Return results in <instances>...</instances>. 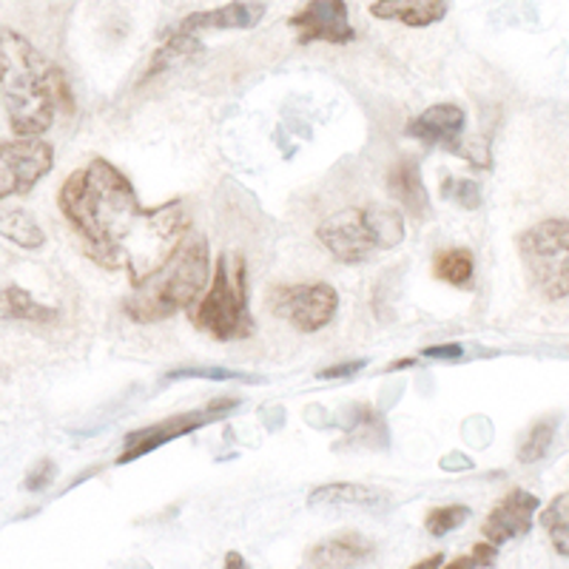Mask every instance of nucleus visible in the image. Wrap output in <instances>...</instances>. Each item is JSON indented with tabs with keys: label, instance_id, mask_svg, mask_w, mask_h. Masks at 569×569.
<instances>
[{
	"label": "nucleus",
	"instance_id": "2",
	"mask_svg": "<svg viewBox=\"0 0 569 569\" xmlns=\"http://www.w3.org/2000/svg\"><path fill=\"white\" fill-rule=\"evenodd\" d=\"M0 100L18 137H40L52 129L60 100L71 109L63 71L32 40L7 27H0Z\"/></svg>",
	"mask_w": 569,
	"mask_h": 569
},
{
	"label": "nucleus",
	"instance_id": "13",
	"mask_svg": "<svg viewBox=\"0 0 569 569\" xmlns=\"http://www.w3.org/2000/svg\"><path fill=\"white\" fill-rule=\"evenodd\" d=\"M373 556V541H368L359 532H339V536L328 538V541H319L308 558H305V567L317 569H348L359 567L368 558Z\"/></svg>",
	"mask_w": 569,
	"mask_h": 569
},
{
	"label": "nucleus",
	"instance_id": "14",
	"mask_svg": "<svg viewBox=\"0 0 569 569\" xmlns=\"http://www.w3.org/2000/svg\"><path fill=\"white\" fill-rule=\"evenodd\" d=\"M259 18H262V7L259 3L233 0L228 7L188 14L180 27H177V34H200L208 32V29H220V32H228V29H251Z\"/></svg>",
	"mask_w": 569,
	"mask_h": 569
},
{
	"label": "nucleus",
	"instance_id": "6",
	"mask_svg": "<svg viewBox=\"0 0 569 569\" xmlns=\"http://www.w3.org/2000/svg\"><path fill=\"white\" fill-rule=\"evenodd\" d=\"M518 253L538 291L552 302L569 299V220L550 217L518 237Z\"/></svg>",
	"mask_w": 569,
	"mask_h": 569
},
{
	"label": "nucleus",
	"instance_id": "15",
	"mask_svg": "<svg viewBox=\"0 0 569 569\" xmlns=\"http://www.w3.org/2000/svg\"><path fill=\"white\" fill-rule=\"evenodd\" d=\"M370 14L379 20H393L401 27H433L447 14V0H373Z\"/></svg>",
	"mask_w": 569,
	"mask_h": 569
},
{
	"label": "nucleus",
	"instance_id": "24",
	"mask_svg": "<svg viewBox=\"0 0 569 569\" xmlns=\"http://www.w3.org/2000/svg\"><path fill=\"white\" fill-rule=\"evenodd\" d=\"M169 379H213V382H228V379H242L248 385H257L259 379L246 373H237V370H226V368H188V370H174L169 373Z\"/></svg>",
	"mask_w": 569,
	"mask_h": 569
},
{
	"label": "nucleus",
	"instance_id": "27",
	"mask_svg": "<svg viewBox=\"0 0 569 569\" xmlns=\"http://www.w3.org/2000/svg\"><path fill=\"white\" fill-rule=\"evenodd\" d=\"M365 359H353V362L342 365H330V368L319 370V379H345V376H356L359 370H365Z\"/></svg>",
	"mask_w": 569,
	"mask_h": 569
},
{
	"label": "nucleus",
	"instance_id": "30",
	"mask_svg": "<svg viewBox=\"0 0 569 569\" xmlns=\"http://www.w3.org/2000/svg\"><path fill=\"white\" fill-rule=\"evenodd\" d=\"M237 563H240V567H242V558L237 556V552H231V556H228V567H237Z\"/></svg>",
	"mask_w": 569,
	"mask_h": 569
},
{
	"label": "nucleus",
	"instance_id": "5",
	"mask_svg": "<svg viewBox=\"0 0 569 569\" xmlns=\"http://www.w3.org/2000/svg\"><path fill=\"white\" fill-rule=\"evenodd\" d=\"M191 322L197 330L208 333L217 342H237V339L253 337L257 322L248 308V284H246V262L242 257H220L217 271L206 297L194 302Z\"/></svg>",
	"mask_w": 569,
	"mask_h": 569
},
{
	"label": "nucleus",
	"instance_id": "4",
	"mask_svg": "<svg viewBox=\"0 0 569 569\" xmlns=\"http://www.w3.org/2000/svg\"><path fill=\"white\" fill-rule=\"evenodd\" d=\"M317 240L342 266H362L373 253L401 246L405 217L385 206L345 208L317 228Z\"/></svg>",
	"mask_w": 569,
	"mask_h": 569
},
{
	"label": "nucleus",
	"instance_id": "3",
	"mask_svg": "<svg viewBox=\"0 0 569 569\" xmlns=\"http://www.w3.org/2000/svg\"><path fill=\"white\" fill-rule=\"evenodd\" d=\"M211 277V248L206 237H182L166 262L126 299V317L140 325H154L191 308L206 293Z\"/></svg>",
	"mask_w": 569,
	"mask_h": 569
},
{
	"label": "nucleus",
	"instance_id": "8",
	"mask_svg": "<svg viewBox=\"0 0 569 569\" xmlns=\"http://www.w3.org/2000/svg\"><path fill=\"white\" fill-rule=\"evenodd\" d=\"M54 166L52 142L40 137H18L0 142V202L27 197Z\"/></svg>",
	"mask_w": 569,
	"mask_h": 569
},
{
	"label": "nucleus",
	"instance_id": "9",
	"mask_svg": "<svg viewBox=\"0 0 569 569\" xmlns=\"http://www.w3.org/2000/svg\"><path fill=\"white\" fill-rule=\"evenodd\" d=\"M237 405H240L237 399L211 401L206 410H197V413L174 416V419H166V421H160V425L140 427V430H134V433L126 436V447H123V453H120V459H117V465H129V461L140 459V456L151 453V450H157V447H162V445H169V441L180 439V436L194 433L197 427L208 425V421H213L217 416L228 413V410H233Z\"/></svg>",
	"mask_w": 569,
	"mask_h": 569
},
{
	"label": "nucleus",
	"instance_id": "23",
	"mask_svg": "<svg viewBox=\"0 0 569 569\" xmlns=\"http://www.w3.org/2000/svg\"><path fill=\"white\" fill-rule=\"evenodd\" d=\"M467 518H470V507H461V505L436 507V510L427 512L425 530L430 532L433 538H441V536H447V532L459 530Z\"/></svg>",
	"mask_w": 569,
	"mask_h": 569
},
{
	"label": "nucleus",
	"instance_id": "12",
	"mask_svg": "<svg viewBox=\"0 0 569 569\" xmlns=\"http://www.w3.org/2000/svg\"><path fill=\"white\" fill-rule=\"evenodd\" d=\"M465 123L467 114L461 106L436 103L427 111H421L416 120H410L408 134L421 140L425 146H445V149L465 157V151H461V131H465Z\"/></svg>",
	"mask_w": 569,
	"mask_h": 569
},
{
	"label": "nucleus",
	"instance_id": "16",
	"mask_svg": "<svg viewBox=\"0 0 569 569\" xmlns=\"http://www.w3.org/2000/svg\"><path fill=\"white\" fill-rule=\"evenodd\" d=\"M388 191L396 202H399L410 217L416 220H427L430 217V202H427L425 180L416 166V160H399L388 174Z\"/></svg>",
	"mask_w": 569,
	"mask_h": 569
},
{
	"label": "nucleus",
	"instance_id": "18",
	"mask_svg": "<svg viewBox=\"0 0 569 569\" xmlns=\"http://www.w3.org/2000/svg\"><path fill=\"white\" fill-rule=\"evenodd\" d=\"M58 317V308L40 305L38 299H34L27 288H20V284H9V288L0 291V319H7V322L49 325Z\"/></svg>",
	"mask_w": 569,
	"mask_h": 569
},
{
	"label": "nucleus",
	"instance_id": "20",
	"mask_svg": "<svg viewBox=\"0 0 569 569\" xmlns=\"http://www.w3.org/2000/svg\"><path fill=\"white\" fill-rule=\"evenodd\" d=\"M538 521H541V527L547 530V536H550L558 556L569 558V490H563L561 496L552 498Z\"/></svg>",
	"mask_w": 569,
	"mask_h": 569
},
{
	"label": "nucleus",
	"instance_id": "29",
	"mask_svg": "<svg viewBox=\"0 0 569 569\" xmlns=\"http://www.w3.org/2000/svg\"><path fill=\"white\" fill-rule=\"evenodd\" d=\"M445 563V556H433L430 561H419L416 563V569H425V567H441Z\"/></svg>",
	"mask_w": 569,
	"mask_h": 569
},
{
	"label": "nucleus",
	"instance_id": "22",
	"mask_svg": "<svg viewBox=\"0 0 569 569\" xmlns=\"http://www.w3.org/2000/svg\"><path fill=\"white\" fill-rule=\"evenodd\" d=\"M552 439H556V421H536V427H532L527 439L521 441V447H518V461L521 465H536V461H541L547 456V450H550Z\"/></svg>",
	"mask_w": 569,
	"mask_h": 569
},
{
	"label": "nucleus",
	"instance_id": "1",
	"mask_svg": "<svg viewBox=\"0 0 569 569\" xmlns=\"http://www.w3.org/2000/svg\"><path fill=\"white\" fill-rule=\"evenodd\" d=\"M58 206L86 257L106 271L126 273L131 288L146 282L188 233L180 200L146 208L123 171L103 157L71 171Z\"/></svg>",
	"mask_w": 569,
	"mask_h": 569
},
{
	"label": "nucleus",
	"instance_id": "7",
	"mask_svg": "<svg viewBox=\"0 0 569 569\" xmlns=\"http://www.w3.org/2000/svg\"><path fill=\"white\" fill-rule=\"evenodd\" d=\"M268 308L299 333H317L337 317L339 291L328 282L277 284L268 293Z\"/></svg>",
	"mask_w": 569,
	"mask_h": 569
},
{
	"label": "nucleus",
	"instance_id": "10",
	"mask_svg": "<svg viewBox=\"0 0 569 569\" xmlns=\"http://www.w3.org/2000/svg\"><path fill=\"white\" fill-rule=\"evenodd\" d=\"M288 23H291V29H297L299 43H319L322 40V43L342 46L356 38L345 0H311Z\"/></svg>",
	"mask_w": 569,
	"mask_h": 569
},
{
	"label": "nucleus",
	"instance_id": "11",
	"mask_svg": "<svg viewBox=\"0 0 569 569\" xmlns=\"http://www.w3.org/2000/svg\"><path fill=\"white\" fill-rule=\"evenodd\" d=\"M538 507H541L538 496L521 490V487L510 490L496 507H492L490 516H487L485 530H481L485 532V541L501 547V543L512 541V538L527 536V532L532 530Z\"/></svg>",
	"mask_w": 569,
	"mask_h": 569
},
{
	"label": "nucleus",
	"instance_id": "25",
	"mask_svg": "<svg viewBox=\"0 0 569 569\" xmlns=\"http://www.w3.org/2000/svg\"><path fill=\"white\" fill-rule=\"evenodd\" d=\"M441 191H445L450 200L459 202L461 208H479L481 206V191L472 180H445L441 182Z\"/></svg>",
	"mask_w": 569,
	"mask_h": 569
},
{
	"label": "nucleus",
	"instance_id": "26",
	"mask_svg": "<svg viewBox=\"0 0 569 569\" xmlns=\"http://www.w3.org/2000/svg\"><path fill=\"white\" fill-rule=\"evenodd\" d=\"M52 481H54V465L49 459H43V461H38L32 470H29L27 481H23V490L40 492V490H46V487L52 485Z\"/></svg>",
	"mask_w": 569,
	"mask_h": 569
},
{
	"label": "nucleus",
	"instance_id": "21",
	"mask_svg": "<svg viewBox=\"0 0 569 569\" xmlns=\"http://www.w3.org/2000/svg\"><path fill=\"white\" fill-rule=\"evenodd\" d=\"M433 271L441 282L467 288L472 279V253L467 248H447V251H439L433 259Z\"/></svg>",
	"mask_w": 569,
	"mask_h": 569
},
{
	"label": "nucleus",
	"instance_id": "19",
	"mask_svg": "<svg viewBox=\"0 0 569 569\" xmlns=\"http://www.w3.org/2000/svg\"><path fill=\"white\" fill-rule=\"evenodd\" d=\"M0 237L23 251H38L46 246V231L34 222V217L23 208L0 211Z\"/></svg>",
	"mask_w": 569,
	"mask_h": 569
},
{
	"label": "nucleus",
	"instance_id": "28",
	"mask_svg": "<svg viewBox=\"0 0 569 569\" xmlns=\"http://www.w3.org/2000/svg\"><path fill=\"white\" fill-rule=\"evenodd\" d=\"M461 345H439V348H427V359H461Z\"/></svg>",
	"mask_w": 569,
	"mask_h": 569
},
{
	"label": "nucleus",
	"instance_id": "17",
	"mask_svg": "<svg viewBox=\"0 0 569 569\" xmlns=\"http://www.w3.org/2000/svg\"><path fill=\"white\" fill-rule=\"evenodd\" d=\"M311 507H362V510H382L390 507V496L385 490L365 485H350V481H337V485H322L308 496Z\"/></svg>",
	"mask_w": 569,
	"mask_h": 569
}]
</instances>
